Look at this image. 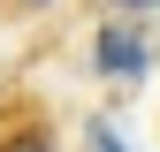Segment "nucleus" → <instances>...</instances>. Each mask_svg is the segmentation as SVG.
Here are the masks:
<instances>
[{
	"label": "nucleus",
	"instance_id": "obj_6",
	"mask_svg": "<svg viewBox=\"0 0 160 152\" xmlns=\"http://www.w3.org/2000/svg\"><path fill=\"white\" fill-rule=\"evenodd\" d=\"M23 8H46V0H23Z\"/></svg>",
	"mask_w": 160,
	"mask_h": 152
},
{
	"label": "nucleus",
	"instance_id": "obj_1",
	"mask_svg": "<svg viewBox=\"0 0 160 152\" xmlns=\"http://www.w3.org/2000/svg\"><path fill=\"white\" fill-rule=\"evenodd\" d=\"M92 61H99V76H114V84H137V76H145V38L122 31V23H99Z\"/></svg>",
	"mask_w": 160,
	"mask_h": 152
},
{
	"label": "nucleus",
	"instance_id": "obj_2",
	"mask_svg": "<svg viewBox=\"0 0 160 152\" xmlns=\"http://www.w3.org/2000/svg\"><path fill=\"white\" fill-rule=\"evenodd\" d=\"M107 8H114V15H152L160 0H107Z\"/></svg>",
	"mask_w": 160,
	"mask_h": 152
},
{
	"label": "nucleus",
	"instance_id": "obj_5",
	"mask_svg": "<svg viewBox=\"0 0 160 152\" xmlns=\"http://www.w3.org/2000/svg\"><path fill=\"white\" fill-rule=\"evenodd\" d=\"M0 99H8V76H0Z\"/></svg>",
	"mask_w": 160,
	"mask_h": 152
},
{
	"label": "nucleus",
	"instance_id": "obj_3",
	"mask_svg": "<svg viewBox=\"0 0 160 152\" xmlns=\"http://www.w3.org/2000/svg\"><path fill=\"white\" fill-rule=\"evenodd\" d=\"M8 152H46V129H23V137H15Z\"/></svg>",
	"mask_w": 160,
	"mask_h": 152
},
{
	"label": "nucleus",
	"instance_id": "obj_4",
	"mask_svg": "<svg viewBox=\"0 0 160 152\" xmlns=\"http://www.w3.org/2000/svg\"><path fill=\"white\" fill-rule=\"evenodd\" d=\"M92 152H122V145H114V129H107V122H92Z\"/></svg>",
	"mask_w": 160,
	"mask_h": 152
}]
</instances>
